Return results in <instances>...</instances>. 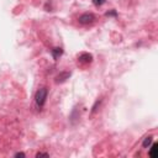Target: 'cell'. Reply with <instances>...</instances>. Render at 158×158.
<instances>
[{
	"mask_svg": "<svg viewBox=\"0 0 158 158\" xmlns=\"http://www.w3.org/2000/svg\"><path fill=\"white\" fill-rule=\"evenodd\" d=\"M47 94L48 91L46 88H41L36 93V97H35V100H36V104L38 105L40 107H42L46 103V99H47Z\"/></svg>",
	"mask_w": 158,
	"mask_h": 158,
	"instance_id": "1",
	"label": "cell"
},
{
	"mask_svg": "<svg viewBox=\"0 0 158 158\" xmlns=\"http://www.w3.org/2000/svg\"><path fill=\"white\" fill-rule=\"evenodd\" d=\"M79 22H80L82 25H89L91 24L95 20V16L93 14H90V12H85V14H83L79 16Z\"/></svg>",
	"mask_w": 158,
	"mask_h": 158,
	"instance_id": "2",
	"label": "cell"
},
{
	"mask_svg": "<svg viewBox=\"0 0 158 158\" xmlns=\"http://www.w3.org/2000/svg\"><path fill=\"white\" fill-rule=\"evenodd\" d=\"M78 61L80 62V63H83V64H88V63H90V62L93 61V56H91L90 53H88V52H83V53H80V55L78 56Z\"/></svg>",
	"mask_w": 158,
	"mask_h": 158,
	"instance_id": "3",
	"label": "cell"
},
{
	"mask_svg": "<svg viewBox=\"0 0 158 158\" xmlns=\"http://www.w3.org/2000/svg\"><path fill=\"white\" fill-rule=\"evenodd\" d=\"M69 77H70V73L69 72H62V73H59L58 76L56 77V83L57 84H62V83H64L67 79H69Z\"/></svg>",
	"mask_w": 158,
	"mask_h": 158,
	"instance_id": "4",
	"label": "cell"
},
{
	"mask_svg": "<svg viewBox=\"0 0 158 158\" xmlns=\"http://www.w3.org/2000/svg\"><path fill=\"white\" fill-rule=\"evenodd\" d=\"M51 53H52V56H53V58H55V59H58V58L62 56V53H63V49L59 48V47H56V48L52 49Z\"/></svg>",
	"mask_w": 158,
	"mask_h": 158,
	"instance_id": "5",
	"label": "cell"
},
{
	"mask_svg": "<svg viewBox=\"0 0 158 158\" xmlns=\"http://www.w3.org/2000/svg\"><path fill=\"white\" fill-rule=\"evenodd\" d=\"M157 147H158L157 143H153L152 144V147H151V149H149V152H148L149 153V157H152V158H156L157 157V149H158Z\"/></svg>",
	"mask_w": 158,
	"mask_h": 158,
	"instance_id": "6",
	"label": "cell"
},
{
	"mask_svg": "<svg viewBox=\"0 0 158 158\" xmlns=\"http://www.w3.org/2000/svg\"><path fill=\"white\" fill-rule=\"evenodd\" d=\"M152 142H153V137H152V136H148V137H146V138L143 140V143H142L143 148H148V147L152 144Z\"/></svg>",
	"mask_w": 158,
	"mask_h": 158,
	"instance_id": "7",
	"label": "cell"
},
{
	"mask_svg": "<svg viewBox=\"0 0 158 158\" xmlns=\"http://www.w3.org/2000/svg\"><path fill=\"white\" fill-rule=\"evenodd\" d=\"M106 3V0H93V4L95 6H101Z\"/></svg>",
	"mask_w": 158,
	"mask_h": 158,
	"instance_id": "8",
	"label": "cell"
},
{
	"mask_svg": "<svg viewBox=\"0 0 158 158\" xmlns=\"http://www.w3.org/2000/svg\"><path fill=\"white\" fill-rule=\"evenodd\" d=\"M48 156H49L48 153H43V152H38V153L36 155L37 158H40V157H48Z\"/></svg>",
	"mask_w": 158,
	"mask_h": 158,
	"instance_id": "9",
	"label": "cell"
},
{
	"mask_svg": "<svg viewBox=\"0 0 158 158\" xmlns=\"http://www.w3.org/2000/svg\"><path fill=\"white\" fill-rule=\"evenodd\" d=\"M106 16H116V11H107L106 12Z\"/></svg>",
	"mask_w": 158,
	"mask_h": 158,
	"instance_id": "10",
	"label": "cell"
},
{
	"mask_svg": "<svg viewBox=\"0 0 158 158\" xmlns=\"http://www.w3.org/2000/svg\"><path fill=\"white\" fill-rule=\"evenodd\" d=\"M15 157H25V153L19 152V153H16V155H15Z\"/></svg>",
	"mask_w": 158,
	"mask_h": 158,
	"instance_id": "11",
	"label": "cell"
}]
</instances>
